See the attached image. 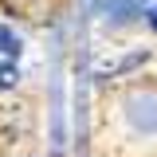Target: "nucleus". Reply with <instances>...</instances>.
I'll list each match as a JSON object with an SVG mask.
<instances>
[{
    "mask_svg": "<svg viewBox=\"0 0 157 157\" xmlns=\"http://www.w3.org/2000/svg\"><path fill=\"white\" fill-rule=\"evenodd\" d=\"M141 20L149 24V32H157V0H145V12H141Z\"/></svg>",
    "mask_w": 157,
    "mask_h": 157,
    "instance_id": "7",
    "label": "nucleus"
},
{
    "mask_svg": "<svg viewBox=\"0 0 157 157\" xmlns=\"http://www.w3.org/2000/svg\"><path fill=\"white\" fill-rule=\"evenodd\" d=\"M86 39L78 43V67H75V149L78 157H86L90 145V67H86Z\"/></svg>",
    "mask_w": 157,
    "mask_h": 157,
    "instance_id": "1",
    "label": "nucleus"
},
{
    "mask_svg": "<svg viewBox=\"0 0 157 157\" xmlns=\"http://www.w3.org/2000/svg\"><path fill=\"white\" fill-rule=\"evenodd\" d=\"M24 82V71H20L16 59H0V90H16Z\"/></svg>",
    "mask_w": 157,
    "mask_h": 157,
    "instance_id": "6",
    "label": "nucleus"
},
{
    "mask_svg": "<svg viewBox=\"0 0 157 157\" xmlns=\"http://www.w3.org/2000/svg\"><path fill=\"white\" fill-rule=\"evenodd\" d=\"M122 106H126V122L134 134L145 137L157 134V90H130Z\"/></svg>",
    "mask_w": 157,
    "mask_h": 157,
    "instance_id": "2",
    "label": "nucleus"
},
{
    "mask_svg": "<svg viewBox=\"0 0 157 157\" xmlns=\"http://www.w3.org/2000/svg\"><path fill=\"white\" fill-rule=\"evenodd\" d=\"M20 55H24V36H20L12 24L0 20V59H16L20 63Z\"/></svg>",
    "mask_w": 157,
    "mask_h": 157,
    "instance_id": "5",
    "label": "nucleus"
},
{
    "mask_svg": "<svg viewBox=\"0 0 157 157\" xmlns=\"http://www.w3.org/2000/svg\"><path fill=\"white\" fill-rule=\"evenodd\" d=\"M98 12H102V20H106L110 28H126V24L141 20L145 0H102V4H98Z\"/></svg>",
    "mask_w": 157,
    "mask_h": 157,
    "instance_id": "4",
    "label": "nucleus"
},
{
    "mask_svg": "<svg viewBox=\"0 0 157 157\" xmlns=\"http://www.w3.org/2000/svg\"><path fill=\"white\" fill-rule=\"evenodd\" d=\"M67 149V118H63V67H59V51L51 59V153L63 157Z\"/></svg>",
    "mask_w": 157,
    "mask_h": 157,
    "instance_id": "3",
    "label": "nucleus"
}]
</instances>
